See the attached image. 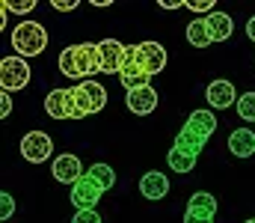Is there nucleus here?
Instances as JSON below:
<instances>
[{
    "label": "nucleus",
    "mask_w": 255,
    "mask_h": 223,
    "mask_svg": "<svg viewBox=\"0 0 255 223\" xmlns=\"http://www.w3.org/2000/svg\"><path fill=\"white\" fill-rule=\"evenodd\" d=\"M60 72L71 80H92L95 74L104 72V60H101V42H83V45H68L60 51L57 60Z\"/></svg>",
    "instance_id": "obj_1"
},
{
    "label": "nucleus",
    "mask_w": 255,
    "mask_h": 223,
    "mask_svg": "<svg viewBox=\"0 0 255 223\" xmlns=\"http://www.w3.org/2000/svg\"><path fill=\"white\" fill-rule=\"evenodd\" d=\"M65 92H68V119H83L107 107V86H101L98 80H83L77 86H68Z\"/></svg>",
    "instance_id": "obj_2"
},
{
    "label": "nucleus",
    "mask_w": 255,
    "mask_h": 223,
    "mask_svg": "<svg viewBox=\"0 0 255 223\" xmlns=\"http://www.w3.org/2000/svg\"><path fill=\"white\" fill-rule=\"evenodd\" d=\"M12 48H15V57H39L45 48H48V30L39 24V21H21L15 24L12 30Z\"/></svg>",
    "instance_id": "obj_3"
},
{
    "label": "nucleus",
    "mask_w": 255,
    "mask_h": 223,
    "mask_svg": "<svg viewBox=\"0 0 255 223\" xmlns=\"http://www.w3.org/2000/svg\"><path fill=\"white\" fill-rule=\"evenodd\" d=\"M130 63H136L142 72L148 74H160L166 69V48L160 42H136L130 45Z\"/></svg>",
    "instance_id": "obj_4"
},
{
    "label": "nucleus",
    "mask_w": 255,
    "mask_h": 223,
    "mask_svg": "<svg viewBox=\"0 0 255 223\" xmlns=\"http://www.w3.org/2000/svg\"><path fill=\"white\" fill-rule=\"evenodd\" d=\"M30 83V66L24 57H3L0 60V86L3 92H18Z\"/></svg>",
    "instance_id": "obj_5"
},
{
    "label": "nucleus",
    "mask_w": 255,
    "mask_h": 223,
    "mask_svg": "<svg viewBox=\"0 0 255 223\" xmlns=\"http://www.w3.org/2000/svg\"><path fill=\"white\" fill-rule=\"evenodd\" d=\"M54 155V143L45 131H30L21 137V158L30 161V164H42Z\"/></svg>",
    "instance_id": "obj_6"
},
{
    "label": "nucleus",
    "mask_w": 255,
    "mask_h": 223,
    "mask_svg": "<svg viewBox=\"0 0 255 223\" xmlns=\"http://www.w3.org/2000/svg\"><path fill=\"white\" fill-rule=\"evenodd\" d=\"M51 173H54V179H57L60 185H71V188L86 176L80 158L71 155V152H63V155H57V158L51 161Z\"/></svg>",
    "instance_id": "obj_7"
},
{
    "label": "nucleus",
    "mask_w": 255,
    "mask_h": 223,
    "mask_svg": "<svg viewBox=\"0 0 255 223\" xmlns=\"http://www.w3.org/2000/svg\"><path fill=\"white\" fill-rule=\"evenodd\" d=\"M205 98H208V107L211 110H229V107H238V89L232 80H211L208 89H205Z\"/></svg>",
    "instance_id": "obj_8"
},
{
    "label": "nucleus",
    "mask_w": 255,
    "mask_h": 223,
    "mask_svg": "<svg viewBox=\"0 0 255 223\" xmlns=\"http://www.w3.org/2000/svg\"><path fill=\"white\" fill-rule=\"evenodd\" d=\"M157 89L154 86H139V89H130L125 92V104L130 113H136V116H148V113H154L157 110Z\"/></svg>",
    "instance_id": "obj_9"
},
{
    "label": "nucleus",
    "mask_w": 255,
    "mask_h": 223,
    "mask_svg": "<svg viewBox=\"0 0 255 223\" xmlns=\"http://www.w3.org/2000/svg\"><path fill=\"white\" fill-rule=\"evenodd\" d=\"M101 194H104V191H101L89 176H83V179L71 188V206H74L77 212H89V209H95V206H98Z\"/></svg>",
    "instance_id": "obj_10"
},
{
    "label": "nucleus",
    "mask_w": 255,
    "mask_h": 223,
    "mask_svg": "<svg viewBox=\"0 0 255 223\" xmlns=\"http://www.w3.org/2000/svg\"><path fill=\"white\" fill-rule=\"evenodd\" d=\"M128 57H130V48L116 42V39H107L101 42V60H104V72L107 74H119L128 66Z\"/></svg>",
    "instance_id": "obj_11"
},
{
    "label": "nucleus",
    "mask_w": 255,
    "mask_h": 223,
    "mask_svg": "<svg viewBox=\"0 0 255 223\" xmlns=\"http://www.w3.org/2000/svg\"><path fill=\"white\" fill-rule=\"evenodd\" d=\"M205 24H208V33H211L214 42H226L235 33V21L229 18V12H220V9H214L211 15H205Z\"/></svg>",
    "instance_id": "obj_12"
},
{
    "label": "nucleus",
    "mask_w": 255,
    "mask_h": 223,
    "mask_svg": "<svg viewBox=\"0 0 255 223\" xmlns=\"http://www.w3.org/2000/svg\"><path fill=\"white\" fill-rule=\"evenodd\" d=\"M139 194H142L145 200H163V197L169 194V179H166L163 173L151 170V173H145V176L139 179Z\"/></svg>",
    "instance_id": "obj_13"
},
{
    "label": "nucleus",
    "mask_w": 255,
    "mask_h": 223,
    "mask_svg": "<svg viewBox=\"0 0 255 223\" xmlns=\"http://www.w3.org/2000/svg\"><path fill=\"white\" fill-rule=\"evenodd\" d=\"M205 143H208V137H205V134H199L196 128H190L187 122L181 125V131H178V137H175V149L187 152V155H193V158H199V155H202Z\"/></svg>",
    "instance_id": "obj_14"
},
{
    "label": "nucleus",
    "mask_w": 255,
    "mask_h": 223,
    "mask_svg": "<svg viewBox=\"0 0 255 223\" xmlns=\"http://www.w3.org/2000/svg\"><path fill=\"white\" fill-rule=\"evenodd\" d=\"M229 152H232L235 158H250V155H255V131H250V128L232 131V137H229Z\"/></svg>",
    "instance_id": "obj_15"
},
{
    "label": "nucleus",
    "mask_w": 255,
    "mask_h": 223,
    "mask_svg": "<svg viewBox=\"0 0 255 223\" xmlns=\"http://www.w3.org/2000/svg\"><path fill=\"white\" fill-rule=\"evenodd\" d=\"M45 113L51 119H68V92L65 89H51L45 95Z\"/></svg>",
    "instance_id": "obj_16"
},
{
    "label": "nucleus",
    "mask_w": 255,
    "mask_h": 223,
    "mask_svg": "<svg viewBox=\"0 0 255 223\" xmlns=\"http://www.w3.org/2000/svg\"><path fill=\"white\" fill-rule=\"evenodd\" d=\"M119 80H122V86H125L128 92H130V89H139V86H151V83H148V80H151V74L142 72V69H139L136 63H130V60H128L125 69L119 72Z\"/></svg>",
    "instance_id": "obj_17"
},
{
    "label": "nucleus",
    "mask_w": 255,
    "mask_h": 223,
    "mask_svg": "<svg viewBox=\"0 0 255 223\" xmlns=\"http://www.w3.org/2000/svg\"><path fill=\"white\" fill-rule=\"evenodd\" d=\"M187 125H190V128H196L199 134L211 137V134L217 131V116H214L211 110H193L190 116H187Z\"/></svg>",
    "instance_id": "obj_18"
},
{
    "label": "nucleus",
    "mask_w": 255,
    "mask_h": 223,
    "mask_svg": "<svg viewBox=\"0 0 255 223\" xmlns=\"http://www.w3.org/2000/svg\"><path fill=\"white\" fill-rule=\"evenodd\" d=\"M86 176H89L101 191H110V188L116 185V170H113L110 164H92V167L86 170Z\"/></svg>",
    "instance_id": "obj_19"
},
{
    "label": "nucleus",
    "mask_w": 255,
    "mask_h": 223,
    "mask_svg": "<svg viewBox=\"0 0 255 223\" xmlns=\"http://www.w3.org/2000/svg\"><path fill=\"white\" fill-rule=\"evenodd\" d=\"M187 42H190L193 48H208L214 39H211V33H208V24H205V18H193L190 24H187Z\"/></svg>",
    "instance_id": "obj_20"
},
{
    "label": "nucleus",
    "mask_w": 255,
    "mask_h": 223,
    "mask_svg": "<svg viewBox=\"0 0 255 223\" xmlns=\"http://www.w3.org/2000/svg\"><path fill=\"white\" fill-rule=\"evenodd\" d=\"M187 209L190 212H202V215H217V197L208 194V191H196L187 200Z\"/></svg>",
    "instance_id": "obj_21"
},
{
    "label": "nucleus",
    "mask_w": 255,
    "mask_h": 223,
    "mask_svg": "<svg viewBox=\"0 0 255 223\" xmlns=\"http://www.w3.org/2000/svg\"><path fill=\"white\" fill-rule=\"evenodd\" d=\"M166 164H169V170H175V173H190L193 167H196V158L172 146L166 152Z\"/></svg>",
    "instance_id": "obj_22"
},
{
    "label": "nucleus",
    "mask_w": 255,
    "mask_h": 223,
    "mask_svg": "<svg viewBox=\"0 0 255 223\" xmlns=\"http://www.w3.org/2000/svg\"><path fill=\"white\" fill-rule=\"evenodd\" d=\"M238 116L247 122H255V92H244L238 98Z\"/></svg>",
    "instance_id": "obj_23"
},
{
    "label": "nucleus",
    "mask_w": 255,
    "mask_h": 223,
    "mask_svg": "<svg viewBox=\"0 0 255 223\" xmlns=\"http://www.w3.org/2000/svg\"><path fill=\"white\" fill-rule=\"evenodd\" d=\"M3 6L12 9L15 15H27V12L36 9V0H3Z\"/></svg>",
    "instance_id": "obj_24"
},
{
    "label": "nucleus",
    "mask_w": 255,
    "mask_h": 223,
    "mask_svg": "<svg viewBox=\"0 0 255 223\" xmlns=\"http://www.w3.org/2000/svg\"><path fill=\"white\" fill-rule=\"evenodd\" d=\"M12 215H15V200H12L9 191H3L0 194V221H9Z\"/></svg>",
    "instance_id": "obj_25"
},
{
    "label": "nucleus",
    "mask_w": 255,
    "mask_h": 223,
    "mask_svg": "<svg viewBox=\"0 0 255 223\" xmlns=\"http://www.w3.org/2000/svg\"><path fill=\"white\" fill-rule=\"evenodd\" d=\"M184 6H187L190 12H199V15H202V12H205V15H211L217 3H214V0H184Z\"/></svg>",
    "instance_id": "obj_26"
},
{
    "label": "nucleus",
    "mask_w": 255,
    "mask_h": 223,
    "mask_svg": "<svg viewBox=\"0 0 255 223\" xmlns=\"http://www.w3.org/2000/svg\"><path fill=\"white\" fill-rule=\"evenodd\" d=\"M71 223H101V215L95 212V209H89V212H77Z\"/></svg>",
    "instance_id": "obj_27"
},
{
    "label": "nucleus",
    "mask_w": 255,
    "mask_h": 223,
    "mask_svg": "<svg viewBox=\"0 0 255 223\" xmlns=\"http://www.w3.org/2000/svg\"><path fill=\"white\" fill-rule=\"evenodd\" d=\"M184 223H214V215H202V212H184Z\"/></svg>",
    "instance_id": "obj_28"
},
{
    "label": "nucleus",
    "mask_w": 255,
    "mask_h": 223,
    "mask_svg": "<svg viewBox=\"0 0 255 223\" xmlns=\"http://www.w3.org/2000/svg\"><path fill=\"white\" fill-rule=\"evenodd\" d=\"M12 113V95L9 92H0V119H6Z\"/></svg>",
    "instance_id": "obj_29"
},
{
    "label": "nucleus",
    "mask_w": 255,
    "mask_h": 223,
    "mask_svg": "<svg viewBox=\"0 0 255 223\" xmlns=\"http://www.w3.org/2000/svg\"><path fill=\"white\" fill-rule=\"evenodd\" d=\"M51 6H54V9H60V12H71V9H77L80 3H77V0H54Z\"/></svg>",
    "instance_id": "obj_30"
},
{
    "label": "nucleus",
    "mask_w": 255,
    "mask_h": 223,
    "mask_svg": "<svg viewBox=\"0 0 255 223\" xmlns=\"http://www.w3.org/2000/svg\"><path fill=\"white\" fill-rule=\"evenodd\" d=\"M157 6H160V9H181V6H184V0H160Z\"/></svg>",
    "instance_id": "obj_31"
},
{
    "label": "nucleus",
    "mask_w": 255,
    "mask_h": 223,
    "mask_svg": "<svg viewBox=\"0 0 255 223\" xmlns=\"http://www.w3.org/2000/svg\"><path fill=\"white\" fill-rule=\"evenodd\" d=\"M247 36H250V42H255V15L247 21Z\"/></svg>",
    "instance_id": "obj_32"
},
{
    "label": "nucleus",
    "mask_w": 255,
    "mask_h": 223,
    "mask_svg": "<svg viewBox=\"0 0 255 223\" xmlns=\"http://www.w3.org/2000/svg\"><path fill=\"white\" fill-rule=\"evenodd\" d=\"M244 223H255V218H250V221H244Z\"/></svg>",
    "instance_id": "obj_33"
}]
</instances>
